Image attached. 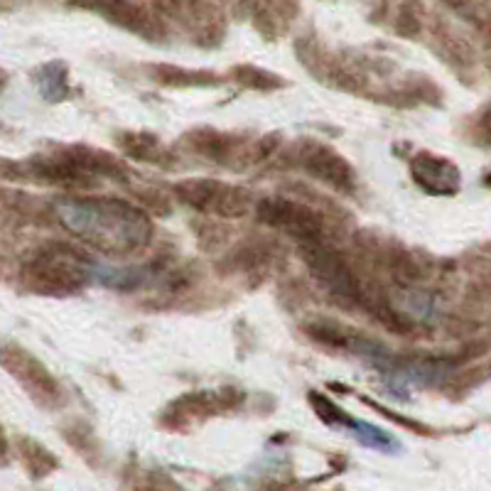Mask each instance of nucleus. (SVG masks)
Instances as JSON below:
<instances>
[{
  "label": "nucleus",
  "mask_w": 491,
  "mask_h": 491,
  "mask_svg": "<svg viewBox=\"0 0 491 491\" xmlns=\"http://www.w3.org/2000/svg\"><path fill=\"white\" fill-rule=\"evenodd\" d=\"M60 224L103 256L128 258L153 241V221L141 206L113 197H67L54 205Z\"/></svg>",
  "instance_id": "f257e3e1"
},
{
  "label": "nucleus",
  "mask_w": 491,
  "mask_h": 491,
  "mask_svg": "<svg viewBox=\"0 0 491 491\" xmlns=\"http://www.w3.org/2000/svg\"><path fill=\"white\" fill-rule=\"evenodd\" d=\"M93 263L86 254L67 244H50L37 248L20 268L22 286L37 295H74L92 280Z\"/></svg>",
  "instance_id": "f03ea898"
},
{
  "label": "nucleus",
  "mask_w": 491,
  "mask_h": 491,
  "mask_svg": "<svg viewBox=\"0 0 491 491\" xmlns=\"http://www.w3.org/2000/svg\"><path fill=\"white\" fill-rule=\"evenodd\" d=\"M300 256H302V261L310 268V273L315 276L319 287L339 307L351 310V307L361 305L366 300L364 290H361V283L351 273L347 261L339 256L337 251H332L329 246L322 244V238H318V241H305V244L300 246Z\"/></svg>",
  "instance_id": "7ed1b4c3"
},
{
  "label": "nucleus",
  "mask_w": 491,
  "mask_h": 491,
  "mask_svg": "<svg viewBox=\"0 0 491 491\" xmlns=\"http://www.w3.org/2000/svg\"><path fill=\"white\" fill-rule=\"evenodd\" d=\"M174 195L180 202L192 206L202 214L221 216V219H238L254 209V195L236 187V184L219 182V180H182L174 184Z\"/></svg>",
  "instance_id": "20e7f679"
},
{
  "label": "nucleus",
  "mask_w": 491,
  "mask_h": 491,
  "mask_svg": "<svg viewBox=\"0 0 491 491\" xmlns=\"http://www.w3.org/2000/svg\"><path fill=\"white\" fill-rule=\"evenodd\" d=\"M295 163L318 182L327 184L334 192L351 195L357 189V173L344 155H339L332 145L319 141H300L295 145Z\"/></svg>",
  "instance_id": "39448f33"
},
{
  "label": "nucleus",
  "mask_w": 491,
  "mask_h": 491,
  "mask_svg": "<svg viewBox=\"0 0 491 491\" xmlns=\"http://www.w3.org/2000/svg\"><path fill=\"white\" fill-rule=\"evenodd\" d=\"M256 214L263 224L273 226L287 236H295L302 244L318 241L325 231V219L312 206L286 199V197H266L256 205Z\"/></svg>",
  "instance_id": "423d86ee"
},
{
  "label": "nucleus",
  "mask_w": 491,
  "mask_h": 491,
  "mask_svg": "<svg viewBox=\"0 0 491 491\" xmlns=\"http://www.w3.org/2000/svg\"><path fill=\"white\" fill-rule=\"evenodd\" d=\"M3 366L12 374V379L20 383L22 389L30 393L35 403L42 408H57L61 406V389L57 379L50 374V368L35 358L28 349L18 344H5L3 349Z\"/></svg>",
  "instance_id": "0eeeda50"
},
{
  "label": "nucleus",
  "mask_w": 491,
  "mask_h": 491,
  "mask_svg": "<svg viewBox=\"0 0 491 491\" xmlns=\"http://www.w3.org/2000/svg\"><path fill=\"white\" fill-rule=\"evenodd\" d=\"M410 174L423 192L432 197H450L460 189V167L450 157L420 150L410 157Z\"/></svg>",
  "instance_id": "6e6552de"
},
{
  "label": "nucleus",
  "mask_w": 491,
  "mask_h": 491,
  "mask_svg": "<svg viewBox=\"0 0 491 491\" xmlns=\"http://www.w3.org/2000/svg\"><path fill=\"white\" fill-rule=\"evenodd\" d=\"M182 141L192 153L202 155L212 163L226 165V167H234L236 160L258 163L256 155L244 153V141L238 135L221 133V131H212V128H197L192 133L184 135Z\"/></svg>",
  "instance_id": "1a4fd4ad"
},
{
  "label": "nucleus",
  "mask_w": 491,
  "mask_h": 491,
  "mask_svg": "<svg viewBox=\"0 0 491 491\" xmlns=\"http://www.w3.org/2000/svg\"><path fill=\"white\" fill-rule=\"evenodd\" d=\"M116 145L121 148V153L131 160L148 165H160V167H170L173 165V155L160 143V138L145 131H121L116 135Z\"/></svg>",
  "instance_id": "9d476101"
},
{
  "label": "nucleus",
  "mask_w": 491,
  "mask_h": 491,
  "mask_svg": "<svg viewBox=\"0 0 491 491\" xmlns=\"http://www.w3.org/2000/svg\"><path fill=\"white\" fill-rule=\"evenodd\" d=\"M60 153L92 177H113V180L128 177V170L123 167L121 160H116L106 150H96V148H86V145H67V148H60Z\"/></svg>",
  "instance_id": "9b49d317"
},
{
  "label": "nucleus",
  "mask_w": 491,
  "mask_h": 491,
  "mask_svg": "<svg viewBox=\"0 0 491 491\" xmlns=\"http://www.w3.org/2000/svg\"><path fill=\"white\" fill-rule=\"evenodd\" d=\"M148 72L153 74V79L163 86H174V89H206V86H219L221 76L214 72H192V69H182V67H173V64H157L150 67Z\"/></svg>",
  "instance_id": "f8f14e48"
},
{
  "label": "nucleus",
  "mask_w": 491,
  "mask_h": 491,
  "mask_svg": "<svg viewBox=\"0 0 491 491\" xmlns=\"http://www.w3.org/2000/svg\"><path fill=\"white\" fill-rule=\"evenodd\" d=\"M18 452H20V462L25 470L30 471V477H47L50 471H54L60 467L57 457L52 455L44 445L35 442L32 438H20L18 440Z\"/></svg>",
  "instance_id": "ddd939ff"
},
{
  "label": "nucleus",
  "mask_w": 491,
  "mask_h": 491,
  "mask_svg": "<svg viewBox=\"0 0 491 491\" xmlns=\"http://www.w3.org/2000/svg\"><path fill=\"white\" fill-rule=\"evenodd\" d=\"M37 89L47 101L57 103L69 93V76L61 61H50L37 72Z\"/></svg>",
  "instance_id": "4468645a"
},
{
  "label": "nucleus",
  "mask_w": 491,
  "mask_h": 491,
  "mask_svg": "<svg viewBox=\"0 0 491 491\" xmlns=\"http://www.w3.org/2000/svg\"><path fill=\"white\" fill-rule=\"evenodd\" d=\"M236 82L246 86V89H256V92H273V89H283L286 86V79H280L276 74L266 72L261 67H254V64H241L231 72Z\"/></svg>",
  "instance_id": "2eb2a0df"
},
{
  "label": "nucleus",
  "mask_w": 491,
  "mask_h": 491,
  "mask_svg": "<svg viewBox=\"0 0 491 491\" xmlns=\"http://www.w3.org/2000/svg\"><path fill=\"white\" fill-rule=\"evenodd\" d=\"M310 406L315 408L319 420H322V423H327V425H332V428L351 430V425H354V418H351V415H347V413L339 408L334 400H329L327 396H322V393H318V390H310Z\"/></svg>",
  "instance_id": "dca6fc26"
},
{
  "label": "nucleus",
  "mask_w": 491,
  "mask_h": 491,
  "mask_svg": "<svg viewBox=\"0 0 491 491\" xmlns=\"http://www.w3.org/2000/svg\"><path fill=\"white\" fill-rule=\"evenodd\" d=\"M351 432L357 435L358 442H364V445L371 447V450H381V452L398 450V442L393 440L389 432H383L381 428H376V425H368V423H358V420H354Z\"/></svg>",
  "instance_id": "f3484780"
}]
</instances>
